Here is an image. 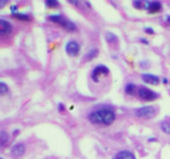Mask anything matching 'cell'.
<instances>
[{
  "label": "cell",
  "mask_w": 170,
  "mask_h": 159,
  "mask_svg": "<svg viewBox=\"0 0 170 159\" xmlns=\"http://www.w3.org/2000/svg\"><path fill=\"white\" fill-rule=\"evenodd\" d=\"M115 118H117L115 111L108 106L98 108L87 115L89 122L98 126H110L115 122Z\"/></svg>",
  "instance_id": "6da1fadb"
},
{
  "label": "cell",
  "mask_w": 170,
  "mask_h": 159,
  "mask_svg": "<svg viewBox=\"0 0 170 159\" xmlns=\"http://www.w3.org/2000/svg\"><path fill=\"white\" fill-rule=\"evenodd\" d=\"M138 96L141 98L142 101L152 102V101H155L156 98L158 97V94L153 91L152 89H149L147 87H140L138 89Z\"/></svg>",
  "instance_id": "7a4b0ae2"
},
{
  "label": "cell",
  "mask_w": 170,
  "mask_h": 159,
  "mask_svg": "<svg viewBox=\"0 0 170 159\" xmlns=\"http://www.w3.org/2000/svg\"><path fill=\"white\" fill-rule=\"evenodd\" d=\"M108 74H110V69H108L107 67L105 66V65H98V66H96L93 69H92L91 79H92L93 82L98 83L100 77H103V76H107Z\"/></svg>",
  "instance_id": "3957f363"
},
{
  "label": "cell",
  "mask_w": 170,
  "mask_h": 159,
  "mask_svg": "<svg viewBox=\"0 0 170 159\" xmlns=\"http://www.w3.org/2000/svg\"><path fill=\"white\" fill-rule=\"evenodd\" d=\"M65 53L71 57H76L81 53V45L76 40H70L65 43Z\"/></svg>",
  "instance_id": "277c9868"
},
{
  "label": "cell",
  "mask_w": 170,
  "mask_h": 159,
  "mask_svg": "<svg viewBox=\"0 0 170 159\" xmlns=\"http://www.w3.org/2000/svg\"><path fill=\"white\" fill-rule=\"evenodd\" d=\"M135 115L136 117H140V118H153L156 115V109L150 106H141L135 110Z\"/></svg>",
  "instance_id": "5b68a950"
},
{
  "label": "cell",
  "mask_w": 170,
  "mask_h": 159,
  "mask_svg": "<svg viewBox=\"0 0 170 159\" xmlns=\"http://www.w3.org/2000/svg\"><path fill=\"white\" fill-rule=\"evenodd\" d=\"M13 32V25L5 19L0 18V36H7Z\"/></svg>",
  "instance_id": "8992f818"
},
{
  "label": "cell",
  "mask_w": 170,
  "mask_h": 159,
  "mask_svg": "<svg viewBox=\"0 0 170 159\" xmlns=\"http://www.w3.org/2000/svg\"><path fill=\"white\" fill-rule=\"evenodd\" d=\"M26 144L25 143H16L11 149V155L14 158H20L26 153Z\"/></svg>",
  "instance_id": "52a82bcc"
},
{
  "label": "cell",
  "mask_w": 170,
  "mask_h": 159,
  "mask_svg": "<svg viewBox=\"0 0 170 159\" xmlns=\"http://www.w3.org/2000/svg\"><path fill=\"white\" fill-rule=\"evenodd\" d=\"M141 79L144 83L152 84V85H157L160 83V77L153 74H142Z\"/></svg>",
  "instance_id": "ba28073f"
},
{
  "label": "cell",
  "mask_w": 170,
  "mask_h": 159,
  "mask_svg": "<svg viewBox=\"0 0 170 159\" xmlns=\"http://www.w3.org/2000/svg\"><path fill=\"white\" fill-rule=\"evenodd\" d=\"M112 159H136V157L129 150H121V151L117 152L115 156Z\"/></svg>",
  "instance_id": "9c48e42d"
},
{
  "label": "cell",
  "mask_w": 170,
  "mask_h": 159,
  "mask_svg": "<svg viewBox=\"0 0 170 159\" xmlns=\"http://www.w3.org/2000/svg\"><path fill=\"white\" fill-rule=\"evenodd\" d=\"M59 26L62 27L64 30H67V32H69V33H73V32H76L77 30V26L70 21V20H68V19H63L62 21H61V24H59Z\"/></svg>",
  "instance_id": "30bf717a"
},
{
  "label": "cell",
  "mask_w": 170,
  "mask_h": 159,
  "mask_svg": "<svg viewBox=\"0 0 170 159\" xmlns=\"http://www.w3.org/2000/svg\"><path fill=\"white\" fill-rule=\"evenodd\" d=\"M11 142V136L7 131H0V150L5 149Z\"/></svg>",
  "instance_id": "8fae6325"
},
{
  "label": "cell",
  "mask_w": 170,
  "mask_h": 159,
  "mask_svg": "<svg viewBox=\"0 0 170 159\" xmlns=\"http://www.w3.org/2000/svg\"><path fill=\"white\" fill-rule=\"evenodd\" d=\"M149 5H150L149 0H133V6L136 10H146V11H148Z\"/></svg>",
  "instance_id": "7c38bea8"
},
{
  "label": "cell",
  "mask_w": 170,
  "mask_h": 159,
  "mask_svg": "<svg viewBox=\"0 0 170 159\" xmlns=\"http://www.w3.org/2000/svg\"><path fill=\"white\" fill-rule=\"evenodd\" d=\"M98 54H99V49H98V48H91V49H89L87 53L84 55L83 61H84V62H90V61H92L93 59H96V57L98 56Z\"/></svg>",
  "instance_id": "4fadbf2b"
},
{
  "label": "cell",
  "mask_w": 170,
  "mask_h": 159,
  "mask_svg": "<svg viewBox=\"0 0 170 159\" xmlns=\"http://www.w3.org/2000/svg\"><path fill=\"white\" fill-rule=\"evenodd\" d=\"M161 10H162V4L160 1H150V5L148 7V13L149 14L158 13Z\"/></svg>",
  "instance_id": "5bb4252c"
},
{
  "label": "cell",
  "mask_w": 170,
  "mask_h": 159,
  "mask_svg": "<svg viewBox=\"0 0 170 159\" xmlns=\"http://www.w3.org/2000/svg\"><path fill=\"white\" fill-rule=\"evenodd\" d=\"M105 40H106V42L110 43V45H115V43H118L119 38H118L114 33H112V32H107V33L105 34Z\"/></svg>",
  "instance_id": "9a60e30c"
},
{
  "label": "cell",
  "mask_w": 170,
  "mask_h": 159,
  "mask_svg": "<svg viewBox=\"0 0 170 159\" xmlns=\"http://www.w3.org/2000/svg\"><path fill=\"white\" fill-rule=\"evenodd\" d=\"M13 16H14L15 19L20 20V21H30L32 20L30 14L21 13V12H15V13H13Z\"/></svg>",
  "instance_id": "2e32d148"
},
{
  "label": "cell",
  "mask_w": 170,
  "mask_h": 159,
  "mask_svg": "<svg viewBox=\"0 0 170 159\" xmlns=\"http://www.w3.org/2000/svg\"><path fill=\"white\" fill-rule=\"evenodd\" d=\"M138 90V87L134 83H127L125 85V94L126 95H134Z\"/></svg>",
  "instance_id": "e0dca14e"
},
{
  "label": "cell",
  "mask_w": 170,
  "mask_h": 159,
  "mask_svg": "<svg viewBox=\"0 0 170 159\" xmlns=\"http://www.w3.org/2000/svg\"><path fill=\"white\" fill-rule=\"evenodd\" d=\"M64 18H63V15L62 14H51V15H49L48 16V20L49 21H51V22H55V24H61V21L63 20Z\"/></svg>",
  "instance_id": "ac0fdd59"
},
{
  "label": "cell",
  "mask_w": 170,
  "mask_h": 159,
  "mask_svg": "<svg viewBox=\"0 0 170 159\" xmlns=\"http://www.w3.org/2000/svg\"><path fill=\"white\" fill-rule=\"evenodd\" d=\"M44 4L48 8H59L61 6L58 0H44Z\"/></svg>",
  "instance_id": "d6986e66"
},
{
  "label": "cell",
  "mask_w": 170,
  "mask_h": 159,
  "mask_svg": "<svg viewBox=\"0 0 170 159\" xmlns=\"http://www.w3.org/2000/svg\"><path fill=\"white\" fill-rule=\"evenodd\" d=\"M8 91H10L8 84L5 83V82H2V81H0V96H4L6 94H8Z\"/></svg>",
  "instance_id": "ffe728a7"
},
{
  "label": "cell",
  "mask_w": 170,
  "mask_h": 159,
  "mask_svg": "<svg viewBox=\"0 0 170 159\" xmlns=\"http://www.w3.org/2000/svg\"><path fill=\"white\" fill-rule=\"evenodd\" d=\"M161 130L167 134H170V123L169 122H162L161 123Z\"/></svg>",
  "instance_id": "44dd1931"
},
{
  "label": "cell",
  "mask_w": 170,
  "mask_h": 159,
  "mask_svg": "<svg viewBox=\"0 0 170 159\" xmlns=\"http://www.w3.org/2000/svg\"><path fill=\"white\" fill-rule=\"evenodd\" d=\"M70 5H72V6H75V7H78L79 5H81V0H67Z\"/></svg>",
  "instance_id": "7402d4cb"
},
{
  "label": "cell",
  "mask_w": 170,
  "mask_h": 159,
  "mask_svg": "<svg viewBox=\"0 0 170 159\" xmlns=\"http://www.w3.org/2000/svg\"><path fill=\"white\" fill-rule=\"evenodd\" d=\"M10 1L11 0H0V10L5 8L7 6V4H10Z\"/></svg>",
  "instance_id": "603a6c76"
},
{
  "label": "cell",
  "mask_w": 170,
  "mask_h": 159,
  "mask_svg": "<svg viewBox=\"0 0 170 159\" xmlns=\"http://www.w3.org/2000/svg\"><path fill=\"white\" fill-rule=\"evenodd\" d=\"M144 32H146L147 34H150V35H153V34L155 33V32H154V29H153V28H150V27H146V28H144Z\"/></svg>",
  "instance_id": "cb8c5ba5"
},
{
  "label": "cell",
  "mask_w": 170,
  "mask_h": 159,
  "mask_svg": "<svg viewBox=\"0 0 170 159\" xmlns=\"http://www.w3.org/2000/svg\"><path fill=\"white\" fill-rule=\"evenodd\" d=\"M64 109H65L64 104H62V103H59V104H58V111H59V112H63V111H64Z\"/></svg>",
  "instance_id": "d4e9b609"
},
{
  "label": "cell",
  "mask_w": 170,
  "mask_h": 159,
  "mask_svg": "<svg viewBox=\"0 0 170 159\" xmlns=\"http://www.w3.org/2000/svg\"><path fill=\"white\" fill-rule=\"evenodd\" d=\"M16 10H18V6H16V5H13V6L11 7V11H12V14L15 13V11H16Z\"/></svg>",
  "instance_id": "484cf974"
},
{
  "label": "cell",
  "mask_w": 170,
  "mask_h": 159,
  "mask_svg": "<svg viewBox=\"0 0 170 159\" xmlns=\"http://www.w3.org/2000/svg\"><path fill=\"white\" fill-rule=\"evenodd\" d=\"M140 42L144 43V45H148V43H149V42H148V41H147L146 39H140Z\"/></svg>",
  "instance_id": "4316f807"
},
{
  "label": "cell",
  "mask_w": 170,
  "mask_h": 159,
  "mask_svg": "<svg viewBox=\"0 0 170 159\" xmlns=\"http://www.w3.org/2000/svg\"><path fill=\"white\" fill-rule=\"evenodd\" d=\"M166 21H167V24L169 25L170 24V15H167V16H166Z\"/></svg>",
  "instance_id": "83f0119b"
},
{
  "label": "cell",
  "mask_w": 170,
  "mask_h": 159,
  "mask_svg": "<svg viewBox=\"0 0 170 159\" xmlns=\"http://www.w3.org/2000/svg\"><path fill=\"white\" fill-rule=\"evenodd\" d=\"M19 133V130H14V132H13V136H16Z\"/></svg>",
  "instance_id": "f1b7e54d"
},
{
  "label": "cell",
  "mask_w": 170,
  "mask_h": 159,
  "mask_svg": "<svg viewBox=\"0 0 170 159\" xmlns=\"http://www.w3.org/2000/svg\"><path fill=\"white\" fill-rule=\"evenodd\" d=\"M163 83H168V80H167V79H163Z\"/></svg>",
  "instance_id": "f546056e"
},
{
  "label": "cell",
  "mask_w": 170,
  "mask_h": 159,
  "mask_svg": "<svg viewBox=\"0 0 170 159\" xmlns=\"http://www.w3.org/2000/svg\"><path fill=\"white\" fill-rule=\"evenodd\" d=\"M0 159H2V158H1V157H0Z\"/></svg>",
  "instance_id": "4dcf8cb0"
}]
</instances>
